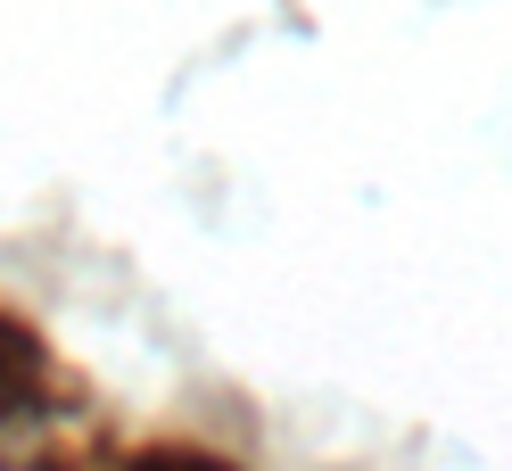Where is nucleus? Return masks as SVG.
<instances>
[{"instance_id":"1","label":"nucleus","mask_w":512,"mask_h":471,"mask_svg":"<svg viewBox=\"0 0 512 471\" xmlns=\"http://www.w3.org/2000/svg\"><path fill=\"white\" fill-rule=\"evenodd\" d=\"M124 471H240V463H223L207 447H149V455H133Z\"/></svg>"}]
</instances>
